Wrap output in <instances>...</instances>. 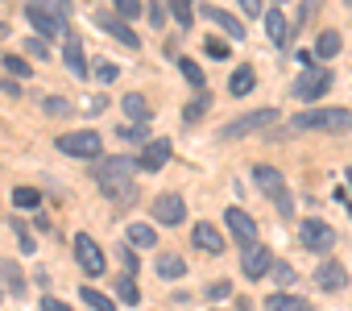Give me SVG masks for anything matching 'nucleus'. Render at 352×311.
<instances>
[{
	"mask_svg": "<svg viewBox=\"0 0 352 311\" xmlns=\"http://www.w3.org/2000/svg\"><path fill=\"white\" fill-rule=\"evenodd\" d=\"M141 167H137V158H129V153H120V158H100L96 167H91V179L100 183V191L104 195H112V200H133V175H137Z\"/></svg>",
	"mask_w": 352,
	"mask_h": 311,
	"instance_id": "f257e3e1",
	"label": "nucleus"
},
{
	"mask_svg": "<svg viewBox=\"0 0 352 311\" xmlns=\"http://www.w3.org/2000/svg\"><path fill=\"white\" fill-rule=\"evenodd\" d=\"M25 17L30 25L38 30V38H71V25H67V9L63 5H46V0H25Z\"/></svg>",
	"mask_w": 352,
	"mask_h": 311,
	"instance_id": "f03ea898",
	"label": "nucleus"
},
{
	"mask_svg": "<svg viewBox=\"0 0 352 311\" xmlns=\"http://www.w3.org/2000/svg\"><path fill=\"white\" fill-rule=\"evenodd\" d=\"M290 125H298V129H319V133H348V129H352V112H348V108H315V112H298Z\"/></svg>",
	"mask_w": 352,
	"mask_h": 311,
	"instance_id": "7ed1b4c3",
	"label": "nucleus"
},
{
	"mask_svg": "<svg viewBox=\"0 0 352 311\" xmlns=\"http://www.w3.org/2000/svg\"><path fill=\"white\" fill-rule=\"evenodd\" d=\"M327 87H331V71H327V67H307V71L290 83V96H298V100H319Z\"/></svg>",
	"mask_w": 352,
	"mask_h": 311,
	"instance_id": "20e7f679",
	"label": "nucleus"
},
{
	"mask_svg": "<svg viewBox=\"0 0 352 311\" xmlns=\"http://www.w3.org/2000/svg\"><path fill=\"white\" fill-rule=\"evenodd\" d=\"M58 149L67 153V158H100V133H96V129L63 133V137H58Z\"/></svg>",
	"mask_w": 352,
	"mask_h": 311,
	"instance_id": "39448f33",
	"label": "nucleus"
},
{
	"mask_svg": "<svg viewBox=\"0 0 352 311\" xmlns=\"http://www.w3.org/2000/svg\"><path fill=\"white\" fill-rule=\"evenodd\" d=\"M298 237H302V245H307L311 253H327V249L336 245V228H331L327 220H315V216L298 224Z\"/></svg>",
	"mask_w": 352,
	"mask_h": 311,
	"instance_id": "423d86ee",
	"label": "nucleus"
},
{
	"mask_svg": "<svg viewBox=\"0 0 352 311\" xmlns=\"http://www.w3.org/2000/svg\"><path fill=\"white\" fill-rule=\"evenodd\" d=\"M75 261H79V270H83L87 278H100V274H104V266H108V261H104V249H100L87 233H79V237H75Z\"/></svg>",
	"mask_w": 352,
	"mask_h": 311,
	"instance_id": "0eeeda50",
	"label": "nucleus"
},
{
	"mask_svg": "<svg viewBox=\"0 0 352 311\" xmlns=\"http://www.w3.org/2000/svg\"><path fill=\"white\" fill-rule=\"evenodd\" d=\"M153 220L166 224V228H179V224L187 220V204H183V195H179V191L157 195V200H153Z\"/></svg>",
	"mask_w": 352,
	"mask_h": 311,
	"instance_id": "6e6552de",
	"label": "nucleus"
},
{
	"mask_svg": "<svg viewBox=\"0 0 352 311\" xmlns=\"http://www.w3.org/2000/svg\"><path fill=\"white\" fill-rule=\"evenodd\" d=\"M278 120V108H257V112H245L241 120H232L228 129H224V141H236V137H245V133H257V129H265V125H274Z\"/></svg>",
	"mask_w": 352,
	"mask_h": 311,
	"instance_id": "1a4fd4ad",
	"label": "nucleus"
},
{
	"mask_svg": "<svg viewBox=\"0 0 352 311\" xmlns=\"http://www.w3.org/2000/svg\"><path fill=\"white\" fill-rule=\"evenodd\" d=\"M224 224L232 228V237H236L245 249H253V245H257V220H253L245 208H228V212H224Z\"/></svg>",
	"mask_w": 352,
	"mask_h": 311,
	"instance_id": "9d476101",
	"label": "nucleus"
},
{
	"mask_svg": "<svg viewBox=\"0 0 352 311\" xmlns=\"http://www.w3.org/2000/svg\"><path fill=\"white\" fill-rule=\"evenodd\" d=\"M315 286L319 290H348V270H344V261H336V257H323V266L315 270Z\"/></svg>",
	"mask_w": 352,
	"mask_h": 311,
	"instance_id": "9b49d317",
	"label": "nucleus"
},
{
	"mask_svg": "<svg viewBox=\"0 0 352 311\" xmlns=\"http://www.w3.org/2000/svg\"><path fill=\"white\" fill-rule=\"evenodd\" d=\"M253 183H257V191L265 195V200H282L286 195V179H282V171H274V167H253Z\"/></svg>",
	"mask_w": 352,
	"mask_h": 311,
	"instance_id": "f8f14e48",
	"label": "nucleus"
},
{
	"mask_svg": "<svg viewBox=\"0 0 352 311\" xmlns=\"http://www.w3.org/2000/svg\"><path fill=\"white\" fill-rule=\"evenodd\" d=\"M241 270H245V278H265L270 270H274V253L270 249H261V245H253V249H245V257H241Z\"/></svg>",
	"mask_w": 352,
	"mask_h": 311,
	"instance_id": "ddd939ff",
	"label": "nucleus"
},
{
	"mask_svg": "<svg viewBox=\"0 0 352 311\" xmlns=\"http://www.w3.org/2000/svg\"><path fill=\"white\" fill-rule=\"evenodd\" d=\"M166 162H170V141H166V137L145 141V149L137 153V167H141V171H162Z\"/></svg>",
	"mask_w": 352,
	"mask_h": 311,
	"instance_id": "4468645a",
	"label": "nucleus"
},
{
	"mask_svg": "<svg viewBox=\"0 0 352 311\" xmlns=\"http://www.w3.org/2000/svg\"><path fill=\"white\" fill-rule=\"evenodd\" d=\"M199 13H204V17H208L212 25H220V30H224V34H228L232 42H241V38H245V25H241V21H236L232 13H224V9H216V5H204Z\"/></svg>",
	"mask_w": 352,
	"mask_h": 311,
	"instance_id": "2eb2a0df",
	"label": "nucleus"
},
{
	"mask_svg": "<svg viewBox=\"0 0 352 311\" xmlns=\"http://www.w3.org/2000/svg\"><path fill=\"white\" fill-rule=\"evenodd\" d=\"M96 25H104V30H108L116 42H124L129 50H137V46H141V38L129 30V21H124V17H112V13H104V17H96Z\"/></svg>",
	"mask_w": 352,
	"mask_h": 311,
	"instance_id": "dca6fc26",
	"label": "nucleus"
},
{
	"mask_svg": "<svg viewBox=\"0 0 352 311\" xmlns=\"http://www.w3.org/2000/svg\"><path fill=\"white\" fill-rule=\"evenodd\" d=\"M265 34H270L278 46H286V42H290V34H294V25L286 21V13H282V9H270V13H265Z\"/></svg>",
	"mask_w": 352,
	"mask_h": 311,
	"instance_id": "f3484780",
	"label": "nucleus"
},
{
	"mask_svg": "<svg viewBox=\"0 0 352 311\" xmlns=\"http://www.w3.org/2000/svg\"><path fill=\"white\" fill-rule=\"evenodd\" d=\"M63 63L71 67V75L87 79V58H83V46H79V38H75V34H71V38L63 42Z\"/></svg>",
	"mask_w": 352,
	"mask_h": 311,
	"instance_id": "a211bd4d",
	"label": "nucleus"
},
{
	"mask_svg": "<svg viewBox=\"0 0 352 311\" xmlns=\"http://www.w3.org/2000/svg\"><path fill=\"white\" fill-rule=\"evenodd\" d=\"M191 241H195L204 253H224V237L216 233V224H195V228H191Z\"/></svg>",
	"mask_w": 352,
	"mask_h": 311,
	"instance_id": "6ab92c4d",
	"label": "nucleus"
},
{
	"mask_svg": "<svg viewBox=\"0 0 352 311\" xmlns=\"http://www.w3.org/2000/svg\"><path fill=\"white\" fill-rule=\"evenodd\" d=\"M265 311H311V303H307V299H298V294L278 290V294H270V299H265Z\"/></svg>",
	"mask_w": 352,
	"mask_h": 311,
	"instance_id": "aec40b11",
	"label": "nucleus"
},
{
	"mask_svg": "<svg viewBox=\"0 0 352 311\" xmlns=\"http://www.w3.org/2000/svg\"><path fill=\"white\" fill-rule=\"evenodd\" d=\"M124 116H129L133 125H149V100L137 96V92H129V96H124Z\"/></svg>",
	"mask_w": 352,
	"mask_h": 311,
	"instance_id": "412c9836",
	"label": "nucleus"
},
{
	"mask_svg": "<svg viewBox=\"0 0 352 311\" xmlns=\"http://www.w3.org/2000/svg\"><path fill=\"white\" fill-rule=\"evenodd\" d=\"M183 274H187V261L179 253H162L157 257V278H170L174 282V278H183Z\"/></svg>",
	"mask_w": 352,
	"mask_h": 311,
	"instance_id": "4be33fe9",
	"label": "nucleus"
},
{
	"mask_svg": "<svg viewBox=\"0 0 352 311\" xmlns=\"http://www.w3.org/2000/svg\"><path fill=\"white\" fill-rule=\"evenodd\" d=\"M340 46H344V42H340V34H336V30H323V34L315 38V58H336V54H340Z\"/></svg>",
	"mask_w": 352,
	"mask_h": 311,
	"instance_id": "5701e85b",
	"label": "nucleus"
},
{
	"mask_svg": "<svg viewBox=\"0 0 352 311\" xmlns=\"http://www.w3.org/2000/svg\"><path fill=\"white\" fill-rule=\"evenodd\" d=\"M228 92L232 96H249L253 92V67H236L232 79H228Z\"/></svg>",
	"mask_w": 352,
	"mask_h": 311,
	"instance_id": "b1692460",
	"label": "nucleus"
},
{
	"mask_svg": "<svg viewBox=\"0 0 352 311\" xmlns=\"http://www.w3.org/2000/svg\"><path fill=\"white\" fill-rule=\"evenodd\" d=\"M116 299H120L124 307H137V303H141V290H137V282H133L129 274H120V282H116Z\"/></svg>",
	"mask_w": 352,
	"mask_h": 311,
	"instance_id": "393cba45",
	"label": "nucleus"
},
{
	"mask_svg": "<svg viewBox=\"0 0 352 311\" xmlns=\"http://www.w3.org/2000/svg\"><path fill=\"white\" fill-rule=\"evenodd\" d=\"M179 71H183V79L195 87V92H204L208 83H204V71H199V63L195 58H179Z\"/></svg>",
	"mask_w": 352,
	"mask_h": 311,
	"instance_id": "a878e982",
	"label": "nucleus"
},
{
	"mask_svg": "<svg viewBox=\"0 0 352 311\" xmlns=\"http://www.w3.org/2000/svg\"><path fill=\"white\" fill-rule=\"evenodd\" d=\"M129 241H133L137 249H149V245H157V233H153L149 224H129Z\"/></svg>",
	"mask_w": 352,
	"mask_h": 311,
	"instance_id": "bb28decb",
	"label": "nucleus"
},
{
	"mask_svg": "<svg viewBox=\"0 0 352 311\" xmlns=\"http://www.w3.org/2000/svg\"><path fill=\"white\" fill-rule=\"evenodd\" d=\"M79 294H83V303H87L91 311H112V307H116V303H112L108 294H100V290H91V282H87V286H83Z\"/></svg>",
	"mask_w": 352,
	"mask_h": 311,
	"instance_id": "cd10ccee",
	"label": "nucleus"
},
{
	"mask_svg": "<svg viewBox=\"0 0 352 311\" xmlns=\"http://www.w3.org/2000/svg\"><path fill=\"white\" fill-rule=\"evenodd\" d=\"M0 274H5V282H9L13 294H25V278H21V270L13 261H0Z\"/></svg>",
	"mask_w": 352,
	"mask_h": 311,
	"instance_id": "c85d7f7f",
	"label": "nucleus"
},
{
	"mask_svg": "<svg viewBox=\"0 0 352 311\" xmlns=\"http://www.w3.org/2000/svg\"><path fill=\"white\" fill-rule=\"evenodd\" d=\"M208 104H212V96H208V92H199V96H195V104H187V108H183V120H187V125H195V120L208 112Z\"/></svg>",
	"mask_w": 352,
	"mask_h": 311,
	"instance_id": "c756f323",
	"label": "nucleus"
},
{
	"mask_svg": "<svg viewBox=\"0 0 352 311\" xmlns=\"http://www.w3.org/2000/svg\"><path fill=\"white\" fill-rule=\"evenodd\" d=\"M13 204H17V208H25V212H34V208L42 204V195H38L34 187H13Z\"/></svg>",
	"mask_w": 352,
	"mask_h": 311,
	"instance_id": "7c9ffc66",
	"label": "nucleus"
},
{
	"mask_svg": "<svg viewBox=\"0 0 352 311\" xmlns=\"http://www.w3.org/2000/svg\"><path fill=\"white\" fill-rule=\"evenodd\" d=\"M170 13L179 17V25H191L195 21V5H191V0H170Z\"/></svg>",
	"mask_w": 352,
	"mask_h": 311,
	"instance_id": "2f4dec72",
	"label": "nucleus"
},
{
	"mask_svg": "<svg viewBox=\"0 0 352 311\" xmlns=\"http://www.w3.org/2000/svg\"><path fill=\"white\" fill-rule=\"evenodd\" d=\"M5 71H9V79H30V63H25V58H17V54H9V58H5Z\"/></svg>",
	"mask_w": 352,
	"mask_h": 311,
	"instance_id": "473e14b6",
	"label": "nucleus"
},
{
	"mask_svg": "<svg viewBox=\"0 0 352 311\" xmlns=\"http://www.w3.org/2000/svg\"><path fill=\"white\" fill-rule=\"evenodd\" d=\"M141 13H145V5H141V0H116V17L133 21V17H141Z\"/></svg>",
	"mask_w": 352,
	"mask_h": 311,
	"instance_id": "72a5a7b5",
	"label": "nucleus"
},
{
	"mask_svg": "<svg viewBox=\"0 0 352 311\" xmlns=\"http://www.w3.org/2000/svg\"><path fill=\"white\" fill-rule=\"evenodd\" d=\"M116 133H120V141H145V137H149L145 125H120Z\"/></svg>",
	"mask_w": 352,
	"mask_h": 311,
	"instance_id": "f704fd0d",
	"label": "nucleus"
},
{
	"mask_svg": "<svg viewBox=\"0 0 352 311\" xmlns=\"http://www.w3.org/2000/svg\"><path fill=\"white\" fill-rule=\"evenodd\" d=\"M9 224H13V233H17V241H21V249H25V253H34V249H38V241L30 237V228H25L21 220H9Z\"/></svg>",
	"mask_w": 352,
	"mask_h": 311,
	"instance_id": "c9c22d12",
	"label": "nucleus"
},
{
	"mask_svg": "<svg viewBox=\"0 0 352 311\" xmlns=\"http://www.w3.org/2000/svg\"><path fill=\"white\" fill-rule=\"evenodd\" d=\"M319 5H323V0H302V17H298V25H311L315 13H319ZM298 25H294V30H298Z\"/></svg>",
	"mask_w": 352,
	"mask_h": 311,
	"instance_id": "e433bc0d",
	"label": "nucleus"
},
{
	"mask_svg": "<svg viewBox=\"0 0 352 311\" xmlns=\"http://www.w3.org/2000/svg\"><path fill=\"white\" fill-rule=\"evenodd\" d=\"M204 50H208V54H212V58H220V63H224V58H228V46H224V42H220V38H208V42H204Z\"/></svg>",
	"mask_w": 352,
	"mask_h": 311,
	"instance_id": "4c0bfd02",
	"label": "nucleus"
},
{
	"mask_svg": "<svg viewBox=\"0 0 352 311\" xmlns=\"http://www.w3.org/2000/svg\"><path fill=\"white\" fill-rule=\"evenodd\" d=\"M116 253H120V266H124V274L133 278V270H137V253H133V249H124V241H120V249H116Z\"/></svg>",
	"mask_w": 352,
	"mask_h": 311,
	"instance_id": "58836bf2",
	"label": "nucleus"
},
{
	"mask_svg": "<svg viewBox=\"0 0 352 311\" xmlns=\"http://www.w3.org/2000/svg\"><path fill=\"white\" fill-rule=\"evenodd\" d=\"M25 54H34V58H46L50 50H46V42H42V38H30V42H25Z\"/></svg>",
	"mask_w": 352,
	"mask_h": 311,
	"instance_id": "ea45409f",
	"label": "nucleus"
},
{
	"mask_svg": "<svg viewBox=\"0 0 352 311\" xmlns=\"http://www.w3.org/2000/svg\"><path fill=\"white\" fill-rule=\"evenodd\" d=\"M228 294H232V286H228V282H212V286H208V299H216V303H220V299H228Z\"/></svg>",
	"mask_w": 352,
	"mask_h": 311,
	"instance_id": "a19ab883",
	"label": "nucleus"
},
{
	"mask_svg": "<svg viewBox=\"0 0 352 311\" xmlns=\"http://www.w3.org/2000/svg\"><path fill=\"white\" fill-rule=\"evenodd\" d=\"M145 13H149V21H153V25H157V30H162V25H166V9H162V5H157V0H153V5H149V9H145Z\"/></svg>",
	"mask_w": 352,
	"mask_h": 311,
	"instance_id": "79ce46f5",
	"label": "nucleus"
},
{
	"mask_svg": "<svg viewBox=\"0 0 352 311\" xmlns=\"http://www.w3.org/2000/svg\"><path fill=\"white\" fill-rule=\"evenodd\" d=\"M46 112H54V116H67V112H71V104L54 96V100H46Z\"/></svg>",
	"mask_w": 352,
	"mask_h": 311,
	"instance_id": "37998d69",
	"label": "nucleus"
},
{
	"mask_svg": "<svg viewBox=\"0 0 352 311\" xmlns=\"http://www.w3.org/2000/svg\"><path fill=\"white\" fill-rule=\"evenodd\" d=\"M274 278H278L282 286H294V270H290V266H274Z\"/></svg>",
	"mask_w": 352,
	"mask_h": 311,
	"instance_id": "c03bdc74",
	"label": "nucleus"
},
{
	"mask_svg": "<svg viewBox=\"0 0 352 311\" xmlns=\"http://www.w3.org/2000/svg\"><path fill=\"white\" fill-rule=\"evenodd\" d=\"M96 75H100V83H112V79H116V67H112V63H100Z\"/></svg>",
	"mask_w": 352,
	"mask_h": 311,
	"instance_id": "a18cd8bd",
	"label": "nucleus"
},
{
	"mask_svg": "<svg viewBox=\"0 0 352 311\" xmlns=\"http://www.w3.org/2000/svg\"><path fill=\"white\" fill-rule=\"evenodd\" d=\"M42 311H71V307H67L63 299H54V294H46V299H42Z\"/></svg>",
	"mask_w": 352,
	"mask_h": 311,
	"instance_id": "49530a36",
	"label": "nucleus"
},
{
	"mask_svg": "<svg viewBox=\"0 0 352 311\" xmlns=\"http://www.w3.org/2000/svg\"><path fill=\"white\" fill-rule=\"evenodd\" d=\"M241 9H245L249 17H257V13H265V5H261V0H241Z\"/></svg>",
	"mask_w": 352,
	"mask_h": 311,
	"instance_id": "de8ad7c7",
	"label": "nucleus"
},
{
	"mask_svg": "<svg viewBox=\"0 0 352 311\" xmlns=\"http://www.w3.org/2000/svg\"><path fill=\"white\" fill-rule=\"evenodd\" d=\"M0 92H5V96H21V83L17 79H5V83H0Z\"/></svg>",
	"mask_w": 352,
	"mask_h": 311,
	"instance_id": "09e8293b",
	"label": "nucleus"
},
{
	"mask_svg": "<svg viewBox=\"0 0 352 311\" xmlns=\"http://www.w3.org/2000/svg\"><path fill=\"white\" fill-rule=\"evenodd\" d=\"M344 179H348V187H352V167H348V171H344Z\"/></svg>",
	"mask_w": 352,
	"mask_h": 311,
	"instance_id": "8fccbe9b",
	"label": "nucleus"
},
{
	"mask_svg": "<svg viewBox=\"0 0 352 311\" xmlns=\"http://www.w3.org/2000/svg\"><path fill=\"white\" fill-rule=\"evenodd\" d=\"M5 34H9V25H5V21H0V38H5Z\"/></svg>",
	"mask_w": 352,
	"mask_h": 311,
	"instance_id": "3c124183",
	"label": "nucleus"
},
{
	"mask_svg": "<svg viewBox=\"0 0 352 311\" xmlns=\"http://www.w3.org/2000/svg\"><path fill=\"white\" fill-rule=\"evenodd\" d=\"M344 5H348V9H352V0H344Z\"/></svg>",
	"mask_w": 352,
	"mask_h": 311,
	"instance_id": "603ef678",
	"label": "nucleus"
}]
</instances>
